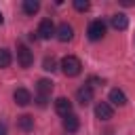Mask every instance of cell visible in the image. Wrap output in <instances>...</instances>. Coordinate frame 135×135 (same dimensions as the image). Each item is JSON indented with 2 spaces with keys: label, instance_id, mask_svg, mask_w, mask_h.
Instances as JSON below:
<instances>
[{
  "label": "cell",
  "instance_id": "cell-15",
  "mask_svg": "<svg viewBox=\"0 0 135 135\" xmlns=\"http://www.w3.org/2000/svg\"><path fill=\"white\" fill-rule=\"evenodd\" d=\"M40 11V2L38 0H23V13L25 15H36Z\"/></svg>",
  "mask_w": 135,
  "mask_h": 135
},
{
  "label": "cell",
  "instance_id": "cell-19",
  "mask_svg": "<svg viewBox=\"0 0 135 135\" xmlns=\"http://www.w3.org/2000/svg\"><path fill=\"white\" fill-rule=\"evenodd\" d=\"M46 99H49V97H42V95H38V97H36V103H38L40 108H46V103H49Z\"/></svg>",
  "mask_w": 135,
  "mask_h": 135
},
{
  "label": "cell",
  "instance_id": "cell-5",
  "mask_svg": "<svg viewBox=\"0 0 135 135\" xmlns=\"http://www.w3.org/2000/svg\"><path fill=\"white\" fill-rule=\"evenodd\" d=\"M95 116L99 120H110L114 116V110H112V105L108 101H97L95 103Z\"/></svg>",
  "mask_w": 135,
  "mask_h": 135
},
{
  "label": "cell",
  "instance_id": "cell-8",
  "mask_svg": "<svg viewBox=\"0 0 135 135\" xmlns=\"http://www.w3.org/2000/svg\"><path fill=\"white\" fill-rule=\"evenodd\" d=\"M55 112L59 114V116H70L72 114V101L68 99V97H57L55 99Z\"/></svg>",
  "mask_w": 135,
  "mask_h": 135
},
{
  "label": "cell",
  "instance_id": "cell-1",
  "mask_svg": "<svg viewBox=\"0 0 135 135\" xmlns=\"http://www.w3.org/2000/svg\"><path fill=\"white\" fill-rule=\"evenodd\" d=\"M61 72L68 76V78H74V76H78L80 72H82V63H80V59L78 57H74V55H65L63 59H61Z\"/></svg>",
  "mask_w": 135,
  "mask_h": 135
},
{
  "label": "cell",
  "instance_id": "cell-9",
  "mask_svg": "<svg viewBox=\"0 0 135 135\" xmlns=\"http://www.w3.org/2000/svg\"><path fill=\"white\" fill-rule=\"evenodd\" d=\"M13 99H15L17 105H30V103H32V93H30L27 89L19 86V89H15V93H13Z\"/></svg>",
  "mask_w": 135,
  "mask_h": 135
},
{
  "label": "cell",
  "instance_id": "cell-17",
  "mask_svg": "<svg viewBox=\"0 0 135 135\" xmlns=\"http://www.w3.org/2000/svg\"><path fill=\"white\" fill-rule=\"evenodd\" d=\"M11 61H13L11 51H8V49H0V68H8Z\"/></svg>",
  "mask_w": 135,
  "mask_h": 135
},
{
  "label": "cell",
  "instance_id": "cell-20",
  "mask_svg": "<svg viewBox=\"0 0 135 135\" xmlns=\"http://www.w3.org/2000/svg\"><path fill=\"white\" fill-rule=\"evenodd\" d=\"M0 135H6V122H0Z\"/></svg>",
  "mask_w": 135,
  "mask_h": 135
},
{
  "label": "cell",
  "instance_id": "cell-7",
  "mask_svg": "<svg viewBox=\"0 0 135 135\" xmlns=\"http://www.w3.org/2000/svg\"><path fill=\"white\" fill-rule=\"evenodd\" d=\"M55 36H57V40H59V42H70V40L74 38V27H72L70 23H65V21H63V23L57 27Z\"/></svg>",
  "mask_w": 135,
  "mask_h": 135
},
{
  "label": "cell",
  "instance_id": "cell-16",
  "mask_svg": "<svg viewBox=\"0 0 135 135\" xmlns=\"http://www.w3.org/2000/svg\"><path fill=\"white\" fill-rule=\"evenodd\" d=\"M42 70L44 72H55L57 70V59L51 55V57H44L42 59Z\"/></svg>",
  "mask_w": 135,
  "mask_h": 135
},
{
  "label": "cell",
  "instance_id": "cell-14",
  "mask_svg": "<svg viewBox=\"0 0 135 135\" xmlns=\"http://www.w3.org/2000/svg\"><path fill=\"white\" fill-rule=\"evenodd\" d=\"M78 127H80V118H78L76 114H70V116L63 118V129H65L68 133H76Z\"/></svg>",
  "mask_w": 135,
  "mask_h": 135
},
{
  "label": "cell",
  "instance_id": "cell-22",
  "mask_svg": "<svg viewBox=\"0 0 135 135\" xmlns=\"http://www.w3.org/2000/svg\"><path fill=\"white\" fill-rule=\"evenodd\" d=\"M2 23H4V17H2V13H0V25H2Z\"/></svg>",
  "mask_w": 135,
  "mask_h": 135
},
{
  "label": "cell",
  "instance_id": "cell-13",
  "mask_svg": "<svg viewBox=\"0 0 135 135\" xmlns=\"http://www.w3.org/2000/svg\"><path fill=\"white\" fill-rule=\"evenodd\" d=\"M36 91H38V95L49 97V95L53 93V80H49V78H40V80L36 82Z\"/></svg>",
  "mask_w": 135,
  "mask_h": 135
},
{
  "label": "cell",
  "instance_id": "cell-18",
  "mask_svg": "<svg viewBox=\"0 0 135 135\" xmlns=\"http://www.w3.org/2000/svg\"><path fill=\"white\" fill-rule=\"evenodd\" d=\"M74 8H76L78 13H86V11L91 8V4H89L86 0H74Z\"/></svg>",
  "mask_w": 135,
  "mask_h": 135
},
{
  "label": "cell",
  "instance_id": "cell-11",
  "mask_svg": "<svg viewBox=\"0 0 135 135\" xmlns=\"http://www.w3.org/2000/svg\"><path fill=\"white\" fill-rule=\"evenodd\" d=\"M17 129L23 131V133H30V131L34 129V116H30V114L17 116Z\"/></svg>",
  "mask_w": 135,
  "mask_h": 135
},
{
  "label": "cell",
  "instance_id": "cell-10",
  "mask_svg": "<svg viewBox=\"0 0 135 135\" xmlns=\"http://www.w3.org/2000/svg\"><path fill=\"white\" fill-rule=\"evenodd\" d=\"M110 23H112V27H114V30L122 32V30H127V27H129V17H127L124 13H116V15H112Z\"/></svg>",
  "mask_w": 135,
  "mask_h": 135
},
{
  "label": "cell",
  "instance_id": "cell-6",
  "mask_svg": "<svg viewBox=\"0 0 135 135\" xmlns=\"http://www.w3.org/2000/svg\"><path fill=\"white\" fill-rule=\"evenodd\" d=\"M76 101H78L80 105H89V103L93 101V86L82 84V86L76 91Z\"/></svg>",
  "mask_w": 135,
  "mask_h": 135
},
{
  "label": "cell",
  "instance_id": "cell-3",
  "mask_svg": "<svg viewBox=\"0 0 135 135\" xmlns=\"http://www.w3.org/2000/svg\"><path fill=\"white\" fill-rule=\"evenodd\" d=\"M17 61H19L21 68H30V65L34 63V53H32L23 42L17 44Z\"/></svg>",
  "mask_w": 135,
  "mask_h": 135
},
{
  "label": "cell",
  "instance_id": "cell-21",
  "mask_svg": "<svg viewBox=\"0 0 135 135\" xmlns=\"http://www.w3.org/2000/svg\"><path fill=\"white\" fill-rule=\"evenodd\" d=\"M120 4H122V6H131L133 2H131V0H120Z\"/></svg>",
  "mask_w": 135,
  "mask_h": 135
},
{
  "label": "cell",
  "instance_id": "cell-12",
  "mask_svg": "<svg viewBox=\"0 0 135 135\" xmlns=\"http://www.w3.org/2000/svg\"><path fill=\"white\" fill-rule=\"evenodd\" d=\"M108 99H110V103H112V105H118V108L127 105V95H124L120 89H112V91H110V95H108Z\"/></svg>",
  "mask_w": 135,
  "mask_h": 135
},
{
  "label": "cell",
  "instance_id": "cell-2",
  "mask_svg": "<svg viewBox=\"0 0 135 135\" xmlns=\"http://www.w3.org/2000/svg\"><path fill=\"white\" fill-rule=\"evenodd\" d=\"M86 36H89V40H101L105 36V23L101 19L91 21L89 23V30H86Z\"/></svg>",
  "mask_w": 135,
  "mask_h": 135
},
{
  "label": "cell",
  "instance_id": "cell-4",
  "mask_svg": "<svg viewBox=\"0 0 135 135\" xmlns=\"http://www.w3.org/2000/svg\"><path fill=\"white\" fill-rule=\"evenodd\" d=\"M55 32H57V30H55L53 21H51V19H42V21H40V25H38V32H36V34H38V38L49 40L51 36H55Z\"/></svg>",
  "mask_w": 135,
  "mask_h": 135
}]
</instances>
